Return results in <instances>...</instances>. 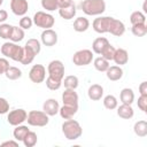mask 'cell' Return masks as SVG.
I'll return each mask as SVG.
<instances>
[{
    "mask_svg": "<svg viewBox=\"0 0 147 147\" xmlns=\"http://www.w3.org/2000/svg\"><path fill=\"white\" fill-rule=\"evenodd\" d=\"M62 132L68 140H76L83 133V127L76 119H65L62 124Z\"/></svg>",
    "mask_w": 147,
    "mask_h": 147,
    "instance_id": "6da1fadb",
    "label": "cell"
},
{
    "mask_svg": "<svg viewBox=\"0 0 147 147\" xmlns=\"http://www.w3.org/2000/svg\"><path fill=\"white\" fill-rule=\"evenodd\" d=\"M80 9L86 15H101L106 10L105 0H83Z\"/></svg>",
    "mask_w": 147,
    "mask_h": 147,
    "instance_id": "7a4b0ae2",
    "label": "cell"
},
{
    "mask_svg": "<svg viewBox=\"0 0 147 147\" xmlns=\"http://www.w3.org/2000/svg\"><path fill=\"white\" fill-rule=\"evenodd\" d=\"M1 54L14 61L21 62L23 56V47L18 46L14 41H6L1 46Z\"/></svg>",
    "mask_w": 147,
    "mask_h": 147,
    "instance_id": "3957f363",
    "label": "cell"
},
{
    "mask_svg": "<svg viewBox=\"0 0 147 147\" xmlns=\"http://www.w3.org/2000/svg\"><path fill=\"white\" fill-rule=\"evenodd\" d=\"M49 116L42 110H31L28 114L26 121L31 126H46L49 122Z\"/></svg>",
    "mask_w": 147,
    "mask_h": 147,
    "instance_id": "277c9868",
    "label": "cell"
},
{
    "mask_svg": "<svg viewBox=\"0 0 147 147\" xmlns=\"http://www.w3.org/2000/svg\"><path fill=\"white\" fill-rule=\"evenodd\" d=\"M33 24H36L37 26L39 28H42V29H51L53 28L54 23H55V18L52 14L49 13H46V11H37L34 15H33Z\"/></svg>",
    "mask_w": 147,
    "mask_h": 147,
    "instance_id": "5b68a950",
    "label": "cell"
},
{
    "mask_svg": "<svg viewBox=\"0 0 147 147\" xmlns=\"http://www.w3.org/2000/svg\"><path fill=\"white\" fill-rule=\"evenodd\" d=\"M93 60V52L91 49H79L77 51L74 56H72V62L74 64L82 67V65H87L92 62Z\"/></svg>",
    "mask_w": 147,
    "mask_h": 147,
    "instance_id": "8992f818",
    "label": "cell"
},
{
    "mask_svg": "<svg viewBox=\"0 0 147 147\" xmlns=\"http://www.w3.org/2000/svg\"><path fill=\"white\" fill-rule=\"evenodd\" d=\"M26 117H28V113L22 108L14 109L7 113V122L13 126L22 124L23 122L26 121Z\"/></svg>",
    "mask_w": 147,
    "mask_h": 147,
    "instance_id": "52a82bcc",
    "label": "cell"
},
{
    "mask_svg": "<svg viewBox=\"0 0 147 147\" xmlns=\"http://www.w3.org/2000/svg\"><path fill=\"white\" fill-rule=\"evenodd\" d=\"M48 76L62 80L64 77V64L60 60H52L47 67Z\"/></svg>",
    "mask_w": 147,
    "mask_h": 147,
    "instance_id": "ba28073f",
    "label": "cell"
},
{
    "mask_svg": "<svg viewBox=\"0 0 147 147\" xmlns=\"http://www.w3.org/2000/svg\"><path fill=\"white\" fill-rule=\"evenodd\" d=\"M29 78L32 83H42L46 78V68L42 64H33L29 71Z\"/></svg>",
    "mask_w": 147,
    "mask_h": 147,
    "instance_id": "9c48e42d",
    "label": "cell"
},
{
    "mask_svg": "<svg viewBox=\"0 0 147 147\" xmlns=\"http://www.w3.org/2000/svg\"><path fill=\"white\" fill-rule=\"evenodd\" d=\"M110 21H111L110 16H99V17L94 18V21L92 23V26H93L95 32H98V33H106L109 30Z\"/></svg>",
    "mask_w": 147,
    "mask_h": 147,
    "instance_id": "30bf717a",
    "label": "cell"
},
{
    "mask_svg": "<svg viewBox=\"0 0 147 147\" xmlns=\"http://www.w3.org/2000/svg\"><path fill=\"white\" fill-rule=\"evenodd\" d=\"M40 39H41V42L45 46L51 47V46H54L57 42V33L52 28L51 29H44V31L41 32Z\"/></svg>",
    "mask_w": 147,
    "mask_h": 147,
    "instance_id": "8fae6325",
    "label": "cell"
},
{
    "mask_svg": "<svg viewBox=\"0 0 147 147\" xmlns=\"http://www.w3.org/2000/svg\"><path fill=\"white\" fill-rule=\"evenodd\" d=\"M10 9L17 16H24L29 9V3L26 0H11Z\"/></svg>",
    "mask_w": 147,
    "mask_h": 147,
    "instance_id": "7c38bea8",
    "label": "cell"
},
{
    "mask_svg": "<svg viewBox=\"0 0 147 147\" xmlns=\"http://www.w3.org/2000/svg\"><path fill=\"white\" fill-rule=\"evenodd\" d=\"M59 109L60 105L56 99L49 98L42 103V111H45L48 116H55L56 114H59Z\"/></svg>",
    "mask_w": 147,
    "mask_h": 147,
    "instance_id": "4fadbf2b",
    "label": "cell"
},
{
    "mask_svg": "<svg viewBox=\"0 0 147 147\" xmlns=\"http://www.w3.org/2000/svg\"><path fill=\"white\" fill-rule=\"evenodd\" d=\"M78 94L75 90L72 88H65L64 92L62 93V101L63 105H72V106H78Z\"/></svg>",
    "mask_w": 147,
    "mask_h": 147,
    "instance_id": "5bb4252c",
    "label": "cell"
},
{
    "mask_svg": "<svg viewBox=\"0 0 147 147\" xmlns=\"http://www.w3.org/2000/svg\"><path fill=\"white\" fill-rule=\"evenodd\" d=\"M108 32H110V33L114 34V36L119 37V36L124 34V32H125V25H124V23H123L122 21L111 17V21H110V25H109V30H108Z\"/></svg>",
    "mask_w": 147,
    "mask_h": 147,
    "instance_id": "9a60e30c",
    "label": "cell"
},
{
    "mask_svg": "<svg viewBox=\"0 0 147 147\" xmlns=\"http://www.w3.org/2000/svg\"><path fill=\"white\" fill-rule=\"evenodd\" d=\"M77 111H78V106H72V105H63L59 109V114L63 119L72 118Z\"/></svg>",
    "mask_w": 147,
    "mask_h": 147,
    "instance_id": "2e32d148",
    "label": "cell"
},
{
    "mask_svg": "<svg viewBox=\"0 0 147 147\" xmlns=\"http://www.w3.org/2000/svg\"><path fill=\"white\" fill-rule=\"evenodd\" d=\"M87 95L92 101H98L103 95V87L100 84H92L87 90Z\"/></svg>",
    "mask_w": 147,
    "mask_h": 147,
    "instance_id": "e0dca14e",
    "label": "cell"
},
{
    "mask_svg": "<svg viewBox=\"0 0 147 147\" xmlns=\"http://www.w3.org/2000/svg\"><path fill=\"white\" fill-rule=\"evenodd\" d=\"M106 75L108 79L116 82L123 77V69L121 68V65H109L106 70Z\"/></svg>",
    "mask_w": 147,
    "mask_h": 147,
    "instance_id": "ac0fdd59",
    "label": "cell"
},
{
    "mask_svg": "<svg viewBox=\"0 0 147 147\" xmlns=\"http://www.w3.org/2000/svg\"><path fill=\"white\" fill-rule=\"evenodd\" d=\"M113 61L116 64H118V65L126 64L127 61H129V53H127V51L124 49V48H116L115 53H114Z\"/></svg>",
    "mask_w": 147,
    "mask_h": 147,
    "instance_id": "d6986e66",
    "label": "cell"
},
{
    "mask_svg": "<svg viewBox=\"0 0 147 147\" xmlns=\"http://www.w3.org/2000/svg\"><path fill=\"white\" fill-rule=\"evenodd\" d=\"M109 40L105 37H98L96 39H94L93 44H92V52L95 54H101L102 51L109 45Z\"/></svg>",
    "mask_w": 147,
    "mask_h": 147,
    "instance_id": "ffe728a7",
    "label": "cell"
},
{
    "mask_svg": "<svg viewBox=\"0 0 147 147\" xmlns=\"http://www.w3.org/2000/svg\"><path fill=\"white\" fill-rule=\"evenodd\" d=\"M133 108L131 105H126V103H122L118 108H117V115L121 117V118H124V119H130L133 117Z\"/></svg>",
    "mask_w": 147,
    "mask_h": 147,
    "instance_id": "44dd1931",
    "label": "cell"
},
{
    "mask_svg": "<svg viewBox=\"0 0 147 147\" xmlns=\"http://www.w3.org/2000/svg\"><path fill=\"white\" fill-rule=\"evenodd\" d=\"M90 28V21L86 17H77L74 21V30L77 32H84Z\"/></svg>",
    "mask_w": 147,
    "mask_h": 147,
    "instance_id": "7402d4cb",
    "label": "cell"
},
{
    "mask_svg": "<svg viewBox=\"0 0 147 147\" xmlns=\"http://www.w3.org/2000/svg\"><path fill=\"white\" fill-rule=\"evenodd\" d=\"M119 99H121L122 103L132 105V102L134 101V93H133L132 88L124 87V88L121 91V93H119Z\"/></svg>",
    "mask_w": 147,
    "mask_h": 147,
    "instance_id": "603a6c76",
    "label": "cell"
},
{
    "mask_svg": "<svg viewBox=\"0 0 147 147\" xmlns=\"http://www.w3.org/2000/svg\"><path fill=\"white\" fill-rule=\"evenodd\" d=\"M59 14L64 20H71V18H74L75 15H76V5L75 3H71L68 7L59 8Z\"/></svg>",
    "mask_w": 147,
    "mask_h": 147,
    "instance_id": "cb8c5ba5",
    "label": "cell"
},
{
    "mask_svg": "<svg viewBox=\"0 0 147 147\" xmlns=\"http://www.w3.org/2000/svg\"><path fill=\"white\" fill-rule=\"evenodd\" d=\"M133 131L138 137H141V138L146 137L147 136V122L144 119L136 122L133 125Z\"/></svg>",
    "mask_w": 147,
    "mask_h": 147,
    "instance_id": "d4e9b609",
    "label": "cell"
},
{
    "mask_svg": "<svg viewBox=\"0 0 147 147\" xmlns=\"http://www.w3.org/2000/svg\"><path fill=\"white\" fill-rule=\"evenodd\" d=\"M36 55H37V54H36L30 47H28L26 45H24V47H23V56H22L21 63L24 64V65L30 64V63L33 61V59H34Z\"/></svg>",
    "mask_w": 147,
    "mask_h": 147,
    "instance_id": "484cf974",
    "label": "cell"
},
{
    "mask_svg": "<svg viewBox=\"0 0 147 147\" xmlns=\"http://www.w3.org/2000/svg\"><path fill=\"white\" fill-rule=\"evenodd\" d=\"M29 131H30V130L28 129V126H26V125H22V124L16 125V126H15V129H14V131H13L14 139H15V140H17V141H22V140L24 139L25 134H26Z\"/></svg>",
    "mask_w": 147,
    "mask_h": 147,
    "instance_id": "4316f807",
    "label": "cell"
},
{
    "mask_svg": "<svg viewBox=\"0 0 147 147\" xmlns=\"http://www.w3.org/2000/svg\"><path fill=\"white\" fill-rule=\"evenodd\" d=\"M5 75H6V77H7L8 79H10V80H16V79L21 78V76H22V70H21L20 68H17V67L9 65V67L7 68V70L5 71Z\"/></svg>",
    "mask_w": 147,
    "mask_h": 147,
    "instance_id": "83f0119b",
    "label": "cell"
},
{
    "mask_svg": "<svg viewBox=\"0 0 147 147\" xmlns=\"http://www.w3.org/2000/svg\"><path fill=\"white\" fill-rule=\"evenodd\" d=\"M62 84L64 85L65 88L76 90V88L78 87L79 80H78V77H77V76H75V75H69V76L64 77V79H62Z\"/></svg>",
    "mask_w": 147,
    "mask_h": 147,
    "instance_id": "f1b7e54d",
    "label": "cell"
},
{
    "mask_svg": "<svg viewBox=\"0 0 147 147\" xmlns=\"http://www.w3.org/2000/svg\"><path fill=\"white\" fill-rule=\"evenodd\" d=\"M93 64H94V68L98 70V71H106L108 69V67L110 65L109 64V61L106 60L105 57L102 56H98L94 59L93 61Z\"/></svg>",
    "mask_w": 147,
    "mask_h": 147,
    "instance_id": "f546056e",
    "label": "cell"
},
{
    "mask_svg": "<svg viewBox=\"0 0 147 147\" xmlns=\"http://www.w3.org/2000/svg\"><path fill=\"white\" fill-rule=\"evenodd\" d=\"M23 38H24V30L21 26H13L9 39L14 42H18V41L23 40Z\"/></svg>",
    "mask_w": 147,
    "mask_h": 147,
    "instance_id": "4dcf8cb0",
    "label": "cell"
},
{
    "mask_svg": "<svg viewBox=\"0 0 147 147\" xmlns=\"http://www.w3.org/2000/svg\"><path fill=\"white\" fill-rule=\"evenodd\" d=\"M22 141H23V144H24L25 147H33L37 144V141H38L37 133L33 132V131H29L25 134V137H24V139Z\"/></svg>",
    "mask_w": 147,
    "mask_h": 147,
    "instance_id": "1f68e13d",
    "label": "cell"
},
{
    "mask_svg": "<svg viewBox=\"0 0 147 147\" xmlns=\"http://www.w3.org/2000/svg\"><path fill=\"white\" fill-rule=\"evenodd\" d=\"M132 33L136 37H144L147 33V25L146 23H138V24H132L131 28Z\"/></svg>",
    "mask_w": 147,
    "mask_h": 147,
    "instance_id": "d6a6232c",
    "label": "cell"
},
{
    "mask_svg": "<svg viewBox=\"0 0 147 147\" xmlns=\"http://www.w3.org/2000/svg\"><path fill=\"white\" fill-rule=\"evenodd\" d=\"M130 22L131 24H138V23H146V16L140 10H134L130 15Z\"/></svg>",
    "mask_w": 147,
    "mask_h": 147,
    "instance_id": "836d02e7",
    "label": "cell"
},
{
    "mask_svg": "<svg viewBox=\"0 0 147 147\" xmlns=\"http://www.w3.org/2000/svg\"><path fill=\"white\" fill-rule=\"evenodd\" d=\"M103 106L108 110H113V109L117 108V99H116V96L113 95V94L106 95L103 98Z\"/></svg>",
    "mask_w": 147,
    "mask_h": 147,
    "instance_id": "e575fe53",
    "label": "cell"
},
{
    "mask_svg": "<svg viewBox=\"0 0 147 147\" xmlns=\"http://www.w3.org/2000/svg\"><path fill=\"white\" fill-rule=\"evenodd\" d=\"M61 85H62V80H60V79L53 78V77H51V76H48V77L46 78V86H47L49 90H52V91L59 90V88L61 87Z\"/></svg>",
    "mask_w": 147,
    "mask_h": 147,
    "instance_id": "d590c367",
    "label": "cell"
},
{
    "mask_svg": "<svg viewBox=\"0 0 147 147\" xmlns=\"http://www.w3.org/2000/svg\"><path fill=\"white\" fill-rule=\"evenodd\" d=\"M11 30H13V25H10L8 23H1L0 24V38L9 39Z\"/></svg>",
    "mask_w": 147,
    "mask_h": 147,
    "instance_id": "8d00e7d4",
    "label": "cell"
},
{
    "mask_svg": "<svg viewBox=\"0 0 147 147\" xmlns=\"http://www.w3.org/2000/svg\"><path fill=\"white\" fill-rule=\"evenodd\" d=\"M41 7L48 11H53L59 9V3L57 0H41Z\"/></svg>",
    "mask_w": 147,
    "mask_h": 147,
    "instance_id": "74e56055",
    "label": "cell"
},
{
    "mask_svg": "<svg viewBox=\"0 0 147 147\" xmlns=\"http://www.w3.org/2000/svg\"><path fill=\"white\" fill-rule=\"evenodd\" d=\"M25 45H26L28 47H30L36 54H39V52H40V49H41V44H40V41H39L38 39H36V38L29 39V40L25 42Z\"/></svg>",
    "mask_w": 147,
    "mask_h": 147,
    "instance_id": "f35d334b",
    "label": "cell"
},
{
    "mask_svg": "<svg viewBox=\"0 0 147 147\" xmlns=\"http://www.w3.org/2000/svg\"><path fill=\"white\" fill-rule=\"evenodd\" d=\"M115 47L113 46V45H108L103 51H102V53H101V56L102 57H105L106 60H108V61H113V57H114V53H115Z\"/></svg>",
    "mask_w": 147,
    "mask_h": 147,
    "instance_id": "ab89813d",
    "label": "cell"
},
{
    "mask_svg": "<svg viewBox=\"0 0 147 147\" xmlns=\"http://www.w3.org/2000/svg\"><path fill=\"white\" fill-rule=\"evenodd\" d=\"M20 26L23 29V30H29L31 26H32V24H33V21H32V18L31 17H29V16H22V18L20 20Z\"/></svg>",
    "mask_w": 147,
    "mask_h": 147,
    "instance_id": "60d3db41",
    "label": "cell"
},
{
    "mask_svg": "<svg viewBox=\"0 0 147 147\" xmlns=\"http://www.w3.org/2000/svg\"><path fill=\"white\" fill-rule=\"evenodd\" d=\"M138 108L144 113L147 111V95H140L138 98Z\"/></svg>",
    "mask_w": 147,
    "mask_h": 147,
    "instance_id": "b9f144b4",
    "label": "cell"
},
{
    "mask_svg": "<svg viewBox=\"0 0 147 147\" xmlns=\"http://www.w3.org/2000/svg\"><path fill=\"white\" fill-rule=\"evenodd\" d=\"M9 111V102L5 98H0V115L7 114Z\"/></svg>",
    "mask_w": 147,
    "mask_h": 147,
    "instance_id": "7bdbcfd3",
    "label": "cell"
},
{
    "mask_svg": "<svg viewBox=\"0 0 147 147\" xmlns=\"http://www.w3.org/2000/svg\"><path fill=\"white\" fill-rule=\"evenodd\" d=\"M9 67V62L6 57H0V75L5 74V71L7 70V68Z\"/></svg>",
    "mask_w": 147,
    "mask_h": 147,
    "instance_id": "ee69618b",
    "label": "cell"
},
{
    "mask_svg": "<svg viewBox=\"0 0 147 147\" xmlns=\"http://www.w3.org/2000/svg\"><path fill=\"white\" fill-rule=\"evenodd\" d=\"M1 147H18V141H14V140H7L2 144H0Z\"/></svg>",
    "mask_w": 147,
    "mask_h": 147,
    "instance_id": "f6af8a7d",
    "label": "cell"
},
{
    "mask_svg": "<svg viewBox=\"0 0 147 147\" xmlns=\"http://www.w3.org/2000/svg\"><path fill=\"white\" fill-rule=\"evenodd\" d=\"M139 92L140 95H147V82H142L139 85Z\"/></svg>",
    "mask_w": 147,
    "mask_h": 147,
    "instance_id": "bcb514c9",
    "label": "cell"
},
{
    "mask_svg": "<svg viewBox=\"0 0 147 147\" xmlns=\"http://www.w3.org/2000/svg\"><path fill=\"white\" fill-rule=\"evenodd\" d=\"M57 3H59V8H64L74 3V0H57Z\"/></svg>",
    "mask_w": 147,
    "mask_h": 147,
    "instance_id": "7dc6e473",
    "label": "cell"
},
{
    "mask_svg": "<svg viewBox=\"0 0 147 147\" xmlns=\"http://www.w3.org/2000/svg\"><path fill=\"white\" fill-rule=\"evenodd\" d=\"M8 18V13L5 9H0V24L5 23V21Z\"/></svg>",
    "mask_w": 147,
    "mask_h": 147,
    "instance_id": "c3c4849f",
    "label": "cell"
},
{
    "mask_svg": "<svg viewBox=\"0 0 147 147\" xmlns=\"http://www.w3.org/2000/svg\"><path fill=\"white\" fill-rule=\"evenodd\" d=\"M146 3H147V0H145V1H144V5H142V9H144V11H147V8H146Z\"/></svg>",
    "mask_w": 147,
    "mask_h": 147,
    "instance_id": "681fc988",
    "label": "cell"
},
{
    "mask_svg": "<svg viewBox=\"0 0 147 147\" xmlns=\"http://www.w3.org/2000/svg\"><path fill=\"white\" fill-rule=\"evenodd\" d=\"M2 3H3V0H0V6H1Z\"/></svg>",
    "mask_w": 147,
    "mask_h": 147,
    "instance_id": "f907efd6",
    "label": "cell"
}]
</instances>
